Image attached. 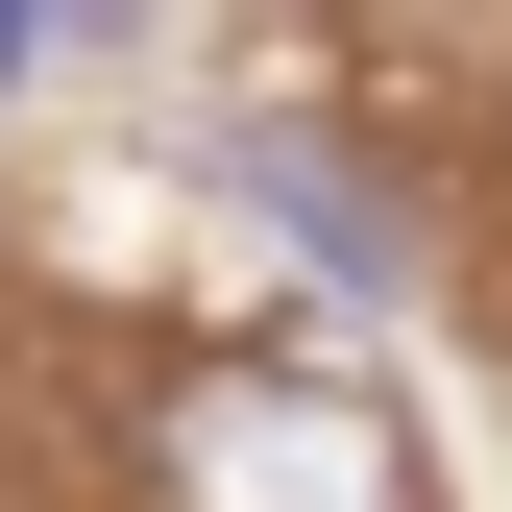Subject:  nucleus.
<instances>
[{
  "label": "nucleus",
  "mask_w": 512,
  "mask_h": 512,
  "mask_svg": "<svg viewBox=\"0 0 512 512\" xmlns=\"http://www.w3.org/2000/svg\"><path fill=\"white\" fill-rule=\"evenodd\" d=\"M171 512H415V439L317 366H196L171 391Z\"/></svg>",
  "instance_id": "nucleus-1"
},
{
  "label": "nucleus",
  "mask_w": 512,
  "mask_h": 512,
  "mask_svg": "<svg viewBox=\"0 0 512 512\" xmlns=\"http://www.w3.org/2000/svg\"><path fill=\"white\" fill-rule=\"evenodd\" d=\"M244 220H269V244H317L342 293H391V269H415V220L366 196V147H317V122H269V147H244Z\"/></svg>",
  "instance_id": "nucleus-2"
},
{
  "label": "nucleus",
  "mask_w": 512,
  "mask_h": 512,
  "mask_svg": "<svg viewBox=\"0 0 512 512\" xmlns=\"http://www.w3.org/2000/svg\"><path fill=\"white\" fill-rule=\"evenodd\" d=\"M25 74H49V25H25V0H0V98H25Z\"/></svg>",
  "instance_id": "nucleus-3"
}]
</instances>
